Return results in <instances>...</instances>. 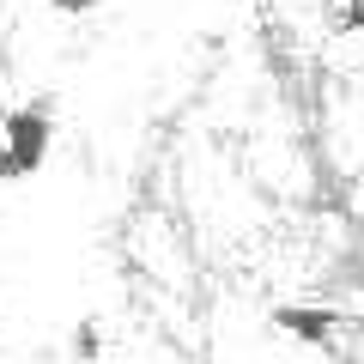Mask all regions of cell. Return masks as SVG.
I'll return each mask as SVG.
<instances>
[{"mask_svg":"<svg viewBox=\"0 0 364 364\" xmlns=\"http://www.w3.org/2000/svg\"><path fill=\"white\" fill-rule=\"evenodd\" d=\"M273 328L291 334V340H304V346H334L340 328H346V316L322 310V304H273Z\"/></svg>","mask_w":364,"mask_h":364,"instance_id":"cell-2","label":"cell"},{"mask_svg":"<svg viewBox=\"0 0 364 364\" xmlns=\"http://www.w3.org/2000/svg\"><path fill=\"white\" fill-rule=\"evenodd\" d=\"M67 352H73L79 364H97V358H104V328H97V322H73V334H67Z\"/></svg>","mask_w":364,"mask_h":364,"instance_id":"cell-3","label":"cell"},{"mask_svg":"<svg viewBox=\"0 0 364 364\" xmlns=\"http://www.w3.org/2000/svg\"><path fill=\"white\" fill-rule=\"evenodd\" d=\"M6 109H13V104H6V97H0V128H6Z\"/></svg>","mask_w":364,"mask_h":364,"instance_id":"cell-6","label":"cell"},{"mask_svg":"<svg viewBox=\"0 0 364 364\" xmlns=\"http://www.w3.org/2000/svg\"><path fill=\"white\" fill-rule=\"evenodd\" d=\"M49 146H55V109L43 97L6 109V128H0V182H31L49 164Z\"/></svg>","mask_w":364,"mask_h":364,"instance_id":"cell-1","label":"cell"},{"mask_svg":"<svg viewBox=\"0 0 364 364\" xmlns=\"http://www.w3.org/2000/svg\"><path fill=\"white\" fill-rule=\"evenodd\" d=\"M37 6H49V13H61V18H85V13H97V0H37Z\"/></svg>","mask_w":364,"mask_h":364,"instance_id":"cell-5","label":"cell"},{"mask_svg":"<svg viewBox=\"0 0 364 364\" xmlns=\"http://www.w3.org/2000/svg\"><path fill=\"white\" fill-rule=\"evenodd\" d=\"M328 18H334V31H346V37H358V43H364V0H340Z\"/></svg>","mask_w":364,"mask_h":364,"instance_id":"cell-4","label":"cell"}]
</instances>
